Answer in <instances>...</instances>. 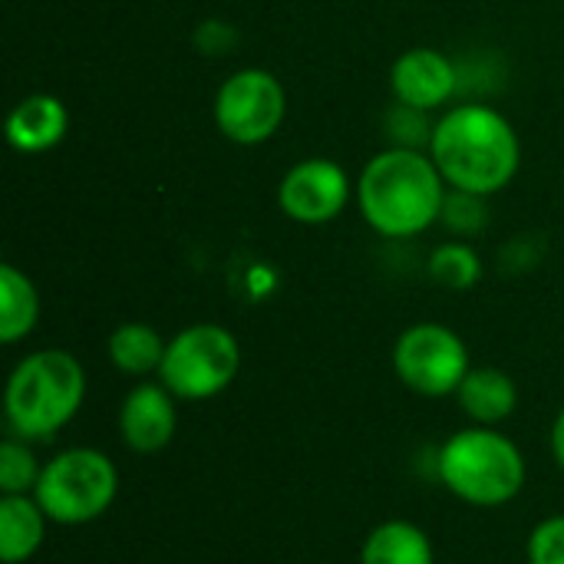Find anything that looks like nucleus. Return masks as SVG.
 <instances>
[{"instance_id":"39448f33","label":"nucleus","mask_w":564,"mask_h":564,"mask_svg":"<svg viewBox=\"0 0 564 564\" xmlns=\"http://www.w3.org/2000/svg\"><path fill=\"white\" fill-rule=\"evenodd\" d=\"M119 496V469L116 463L93 449V446H73L56 453L50 463H43L40 482L33 489V499L46 512L53 525H89L102 519Z\"/></svg>"},{"instance_id":"ddd939ff","label":"nucleus","mask_w":564,"mask_h":564,"mask_svg":"<svg viewBox=\"0 0 564 564\" xmlns=\"http://www.w3.org/2000/svg\"><path fill=\"white\" fill-rule=\"evenodd\" d=\"M456 400L476 426H499L519 410V387L499 367H473L459 383Z\"/></svg>"},{"instance_id":"2eb2a0df","label":"nucleus","mask_w":564,"mask_h":564,"mask_svg":"<svg viewBox=\"0 0 564 564\" xmlns=\"http://www.w3.org/2000/svg\"><path fill=\"white\" fill-rule=\"evenodd\" d=\"M360 564H436V552L420 525L390 519L364 539Z\"/></svg>"},{"instance_id":"7ed1b4c3","label":"nucleus","mask_w":564,"mask_h":564,"mask_svg":"<svg viewBox=\"0 0 564 564\" xmlns=\"http://www.w3.org/2000/svg\"><path fill=\"white\" fill-rule=\"evenodd\" d=\"M86 400L83 364L59 347L26 354L7 377L3 416L17 440L43 443L66 430Z\"/></svg>"},{"instance_id":"f3484780","label":"nucleus","mask_w":564,"mask_h":564,"mask_svg":"<svg viewBox=\"0 0 564 564\" xmlns=\"http://www.w3.org/2000/svg\"><path fill=\"white\" fill-rule=\"evenodd\" d=\"M40 321V291L17 264H0V340L7 347L26 340Z\"/></svg>"},{"instance_id":"1a4fd4ad","label":"nucleus","mask_w":564,"mask_h":564,"mask_svg":"<svg viewBox=\"0 0 564 564\" xmlns=\"http://www.w3.org/2000/svg\"><path fill=\"white\" fill-rule=\"evenodd\" d=\"M354 195L357 182H350L340 162L311 155L284 172L278 185V208L297 225H327L344 215Z\"/></svg>"},{"instance_id":"5701e85b","label":"nucleus","mask_w":564,"mask_h":564,"mask_svg":"<svg viewBox=\"0 0 564 564\" xmlns=\"http://www.w3.org/2000/svg\"><path fill=\"white\" fill-rule=\"evenodd\" d=\"M549 443H552V456H555V463L564 469V406L558 410L555 423H552V436H549Z\"/></svg>"},{"instance_id":"f03ea898","label":"nucleus","mask_w":564,"mask_h":564,"mask_svg":"<svg viewBox=\"0 0 564 564\" xmlns=\"http://www.w3.org/2000/svg\"><path fill=\"white\" fill-rule=\"evenodd\" d=\"M449 185L423 149L390 145L357 178V208L383 238H416L443 218Z\"/></svg>"},{"instance_id":"6ab92c4d","label":"nucleus","mask_w":564,"mask_h":564,"mask_svg":"<svg viewBox=\"0 0 564 564\" xmlns=\"http://www.w3.org/2000/svg\"><path fill=\"white\" fill-rule=\"evenodd\" d=\"M43 463L26 440L7 436L0 443V496H33Z\"/></svg>"},{"instance_id":"f257e3e1","label":"nucleus","mask_w":564,"mask_h":564,"mask_svg":"<svg viewBox=\"0 0 564 564\" xmlns=\"http://www.w3.org/2000/svg\"><path fill=\"white\" fill-rule=\"evenodd\" d=\"M430 155L449 188L489 198L509 188L519 175L522 142L499 109L463 102L433 126Z\"/></svg>"},{"instance_id":"dca6fc26","label":"nucleus","mask_w":564,"mask_h":564,"mask_svg":"<svg viewBox=\"0 0 564 564\" xmlns=\"http://www.w3.org/2000/svg\"><path fill=\"white\" fill-rule=\"evenodd\" d=\"M165 347H169V340L152 324H142V321L119 324L106 340V354H109L112 367L126 377L159 373Z\"/></svg>"},{"instance_id":"6e6552de","label":"nucleus","mask_w":564,"mask_h":564,"mask_svg":"<svg viewBox=\"0 0 564 564\" xmlns=\"http://www.w3.org/2000/svg\"><path fill=\"white\" fill-rule=\"evenodd\" d=\"M212 112L228 142L261 145L281 129L288 116V93L271 69L245 66L218 86Z\"/></svg>"},{"instance_id":"20e7f679","label":"nucleus","mask_w":564,"mask_h":564,"mask_svg":"<svg viewBox=\"0 0 564 564\" xmlns=\"http://www.w3.org/2000/svg\"><path fill=\"white\" fill-rule=\"evenodd\" d=\"M440 482L476 509H499L519 499L529 479L522 449L496 426H466L436 453Z\"/></svg>"},{"instance_id":"f8f14e48","label":"nucleus","mask_w":564,"mask_h":564,"mask_svg":"<svg viewBox=\"0 0 564 564\" xmlns=\"http://www.w3.org/2000/svg\"><path fill=\"white\" fill-rule=\"evenodd\" d=\"M66 129H69V112H66L63 99L50 96V93L23 96L10 109L7 126H3L10 149H17L23 155L50 152L53 145H59L66 139Z\"/></svg>"},{"instance_id":"412c9836","label":"nucleus","mask_w":564,"mask_h":564,"mask_svg":"<svg viewBox=\"0 0 564 564\" xmlns=\"http://www.w3.org/2000/svg\"><path fill=\"white\" fill-rule=\"evenodd\" d=\"M529 564H564V516L542 519L529 535Z\"/></svg>"},{"instance_id":"0eeeda50","label":"nucleus","mask_w":564,"mask_h":564,"mask_svg":"<svg viewBox=\"0 0 564 564\" xmlns=\"http://www.w3.org/2000/svg\"><path fill=\"white\" fill-rule=\"evenodd\" d=\"M393 370L406 390L426 400H443V397H456L473 364H469L466 340L453 327L423 321L397 337Z\"/></svg>"},{"instance_id":"aec40b11","label":"nucleus","mask_w":564,"mask_h":564,"mask_svg":"<svg viewBox=\"0 0 564 564\" xmlns=\"http://www.w3.org/2000/svg\"><path fill=\"white\" fill-rule=\"evenodd\" d=\"M453 235H476L486 228L489 215H486V198L482 195H469V192H456L449 188L446 205H443V218H440Z\"/></svg>"},{"instance_id":"423d86ee","label":"nucleus","mask_w":564,"mask_h":564,"mask_svg":"<svg viewBox=\"0 0 564 564\" xmlns=\"http://www.w3.org/2000/svg\"><path fill=\"white\" fill-rule=\"evenodd\" d=\"M241 370L238 337L221 324H192L178 330L162 357L159 383L185 403L225 393Z\"/></svg>"},{"instance_id":"4be33fe9","label":"nucleus","mask_w":564,"mask_h":564,"mask_svg":"<svg viewBox=\"0 0 564 564\" xmlns=\"http://www.w3.org/2000/svg\"><path fill=\"white\" fill-rule=\"evenodd\" d=\"M198 36H208V46H205L208 53H225V50L235 43V30H231L228 23H218V20L202 23Z\"/></svg>"},{"instance_id":"4468645a","label":"nucleus","mask_w":564,"mask_h":564,"mask_svg":"<svg viewBox=\"0 0 564 564\" xmlns=\"http://www.w3.org/2000/svg\"><path fill=\"white\" fill-rule=\"evenodd\" d=\"M46 512L33 496H0V558L3 564L30 562L46 539Z\"/></svg>"},{"instance_id":"a211bd4d","label":"nucleus","mask_w":564,"mask_h":564,"mask_svg":"<svg viewBox=\"0 0 564 564\" xmlns=\"http://www.w3.org/2000/svg\"><path fill=\"white\" fill-rule=\"evenodd\" d=\"M426 271L446 291H469L482 281V258L469 241H443L433 248Z\"/></svg>"},{"instance_id":"9b49d317","label":"nucleus","mask_w":564,"mask_h":564,"mask_svg":"<svg viewBox=\"0 0 564 564\" xmlns=\"http://www.w3.org/2000/svg\"><path fill=\"white\" fill-rule=\"evenodd\" d=\"M178 430L175 397L162 383H139L122 397L119 406V436L126 449L139 456L162 453Z\"/></svg>"},{"instance_id":"9d476101","label":"nucleus","mask_w":564,"mask_h":564,"mask_svg":"<svg viewBox=\"0 0 564 564\" xmlns=\"http://www.w3.org/2000/svg\"><path fill=\"white\" fill-rule=\"evenodd\" d=\"M456 63L436 46H413L390 66V89L400 106L433 112L443 109L456 93Z\"/></svg>"}]
</instances>
